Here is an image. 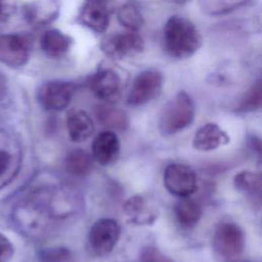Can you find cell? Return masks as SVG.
<instances>
[{
  "label": "cell",
  "instance_id": "cell-10",
  "mask_svg": "<svg viewBox=\"0 0 262 262\" xmlns=\"http://www.w3.org/2000/svg\"><path fill=\"white\" fill-rule=\"evenodd\" d=\"M164 185L170 193L186 198L196 189V175L186 165L170 164L164 172Z\"/></svg>",
  "mask_w": 262,
  "mask_h": 262
},
{
  "label": "cell",
  "instance_id": "cell-28",
  "mask_svg": "<svg viewBox=\"0 0 262 262\" xmlns=\"http://www.w3.org/2000/svg\"><path fill=\"white\" fill-rule=\"evenodd\" d=\"M13 256V246L11 242L0 233V262H9Z\"/></svg>",
  "mask_w": 262,
  "mask_h": 262
},
{
  "label": "cell",
  "instance_id": "cell-21",
  "mask_svg": "<svg viewBox=\"0 0 262 262\" xmlns=\"http://www.w3.org/2000/svg\"><path fill=\"white\" fill-rule=\"evenodd\" d=\"M175 214L179 224L183 227H192L202 216V208L198 202L186 196L176 204Z\"/></svg>",
  "mask_w": 262,
  "mask_h": 262
},
{
  "label": "cell",
  "instance_id": "cell-4",
  "mask_svg": "<svg viewBox=\"0 0 262 262\" xmlns=\"http://www.w3.org/2000/svg\"><path fill=\"white\" fill-rule=\"evenodd\" d=\"M32 38L20 33L0 34V61L10 68H21L29 58Z\"/></svg>",
  "mask_w": 262,
  "mask_h": 262
},
{
  "label": "cell",
  "instance_id": "cell-9",
  "mask_svg": "<svg viewBox=\"0 0 262 262\" xmlns=\"http://www.w3.org/2000/svg\"><path fill=\"white\" fill-rule=\"evenodd\" d=\"M76 86L68 81H48L38 90L40 104L48 111H61L66 108L75 93Z\"/></svg>",
  "mask_w": 262,
  "mask_h": 262
},
{
  "label": "cell",
  "instance_id": "cell-27",
  "mask_svg": "<svg viewBox=\"0 0 262 262\" xmlns=\"http://www.w3.org/2000/svg\"><path fill=\"white\" fill-rule=\"evenodd\" d=\"M141 262H173L166 257L160 250L154 247H147L142 250L140 254Z\"/></svg>",
  "mask_w": 262,
  "mask_h": 262
},
{
  "label": "cell",
  "instance_id": "cell-17",
  "mask_svg": "<svg viewBox=\"0 0 262 262\" xmlns=\"http://www.w3.org/2000/svg\"><path fill=\"white\" fill-rule=\"evenodd\" d=\"M57 10L58 6L54 0L35 1L24 7V14L33 26H45L56 17Z\"/></svg>",
  "mask_w": 262,
  "mask_h": 262
},
{
  "label": "cell",
  "instance_id": "cell-31",
  "mask_svg": "<svg viewBox=\"0 0 262 262\" xmlns=\"http://www.w3.org/2000/svg\"><path fill=\"white\" fill-rule=\"evenodd\" d=\"M165 1H167V2H169V3H173V4H183V3H185L187 0H165Z\"/></svg>",
  "mask_w": 262,
  "mask_h": 262
},
{
  "label": "cell",
  "instance_id": "cell-22",
  "mask_svg": "<svg viewBox=\"0 0 262 262\" xmlns=\"http://www.w3.org/2000/svg\"><path fill=\"white\" fill-rule=\"evenodd\" d=\"M235 187L243 192H246L251 195H261V186L262 180L259 173L251 171H242L234 177Z\"/></svg>",
  "mask_w": 262,
  "mask_h": 262
},
{
  "label": "cell",
  "instance_id": "cell-29",
  "mask_svg": "<svg viewBox=\"0 0 262 262\" xmlns=\"http://www.w3.org/2000/svg\"><path fill=\"white\" fill-rule=\"evenodd\" d=\"M16 11V0H0V21H7Z\"/></svg>",
  "mask_w": 262,
  "mask_h": 262
},
{
  "label": "cell",
  "instance_id": "cell-20",
  "mask_svg": "<svg viewBox=\"0 0 262 262\" xmlns=\"http://www.w3.org/2000/svg\"><path fill=\"white\" fill-rule=\"evenodd\" d=\"M93 165L90 154L84 149H74L70 151L64 159V167L69 174L77 177L87 175Z\"/></svg>",
  "mask_w": 262,
  "mask_h": 262
},
{
  "label": "cell",
  "instance_id": "cell-12",
  "mask_svg": "<svg viewBox=\"0 0 262 262\" xmlns=\"http://www.w3.org/2000/svg\"><path fill=\"white\" fill-rule=\"evenodd\" d=\"M80 21L95 33H102L108 26V10L105 0H85L79 15Z\"/></svg>",
  "mask_w": 262,
  "mask_h": 262
},
{
  "label": "cell",
  "instance_id": "cell-11",
  "mask_svg": "<svg viewBox=\"0 0 262 262\" xmlns=\"http://www.w3.org/2000/svg\"><path fill=\"white\" fill-rule=\"evenodd\" d=\"M91 92L99 99L106 102L116 101L121 92V79L111 69H100L88 80Z\"/></svg>",
  "mask_w": 262,
  "mask_h": 262
},
{
  "label": "cell",
  "instance_id": "cell-30",
  "mask_svg": "<svg viewBox=\"0 0 262 262\" xmlns=\"http://www.w3.org/2000/svg\"><path fill=\"white\" fill-rule=\"evenodd\" d=\"M7 91V82L5 77L0 73V100L3 99Z\"/></svg>",
  "mask_w": 262,
  "mask_h": 262
},
{
  "label": "cell",
  "instance_id": "cell-26",
  "mask_svg": "<svg viewBox=\"0 0 262 262\" xmlns=\"http://www.w3.org/2000/svg\"><path fill=\"white\" fill-rule=\"evenodd\" d=\"M70 257V252L67 249L55 248L45 250L41 255L42 262H63Z\"/></svg>",
  "mask_w": 262,
  "mask_h": 262
},
{
  "label": "cell",
  "instance_id": "cell-15",
  "mask_svg": "<svg viewBox=\"0 0 262 262\" xmlns=\"http://www.w3.org/2000/svg\"><path fill=\"white\" fill-rule=\"evenodd\" d=\"M229 142V137L217 124L208 123L202 126L194 134L192 146L198 150L209 151Z\"/></svg>",
  "mask_w": 262,
  "mask_h": 262
},
{
  "label": "cell",
  "instance_id": "cell-19",
  "mask_svg": "<svg viewBox=\"0 0 262 262\" xmlns=\"http://www.w3.org/2000/svg\"><path fill=\"white\" fill-rule=\"evenodd\" d=\"M95 117L100 125L103 127L115 129V130H125L128 125V120L126 114L108 103L99 104L95 107Z\"/></svg>",
  "mask_w": 262,
  "mask_h": 262
},
{
  "label": "cell",
  "instance_id": "cell-23",
  "mask_svg": "<svg viewBox=\"0 0 262 262\" xmlns=\"http://www.w3.org/2000/svg\"><path fill=\"white\" fill-rule=\"evenodd\" d=\"M117 15L120 24L130 31L138 30L143 24V18L140 10L131 3H127L121 6L118 10Z\"/></svg>",
  "mask_w": 262,
  "mask_h": 262
},
{
  "label": "cell",
  "instance_id": "cell-3",
  "mask_svg": "<svg viewBox=\"0 0 262 262\" xmlns=\"http://www.w3.org/2000/svg\"><path fill=\"white\" fill-rule=\"evenodd\" d=\"M21 165V148L17 139L0 127V189L8 185L18 174Z\"/></svg>",
  "mask_w": 262,
  "mask_h": 262
},
{
  "label": "cell",
  "instance_id": "cell-7",
  "mask_svg": "<svg viewBox=\"0 0 262 262\" xmlns=\"http://www.w3.org/2000/svg\"><path fill=\"white\" fill-rule=\"evenodd\" d=\"M162 84L163 76L159 71L146 70L139 73L131 85L127 103L137 106L150 101L160 93Z\"/></svg>",
  "mask_w": 262,
  "mask_h": 262
},
{
  "label": "cell",
  "instance_id": "cell-6",
  "mask_svg": "<svg viewBox=\"0 0 262 262\" xmlns=\"http://www.w3.org/2000/svg\"><path fill=\"white\" fill-rule=\"evenodd\" d=\"M120 232V225L114 219L101 218L95 221L88 233L90 250L97 256L107 255L116 247Z\"/></svg>",
  "mask_w": 262,
  "mask_h": 262
},
{
  "label": "cell",
  "instance_id": "cell-5",
  "mask_svg": "<svg viewBox=\"0 0 262 262\" xmlns=\"http://www.w3.org/2000/svg\"><path fill=\"white\" fill-rule=\"evenodd\" d=\"M245 247L244 232L232 222H223L215 230L213 236L214 250L224 259L235 260Z\"/></svg>",
  "mask_w": 262,
  "mask_h": 262
},
{
  "label": "cell",
  "instance_id": "cell-1",
  "mask_svg": "<svg viewBox=\"0 0 262 262\" xmlns=\"http://www.w3.org/2000/svg\"><path fill=\"white\" fill-rule=\"evenodd\" d=\"M163 41L166 52L173 58L193 55L201 46V35L192 21L181 15H172L165 24Z\"/></svg>",
  "mask_w": 262,
  "mask_h": 262
},
{
  "label": "cell",
  "instance_id": "cell-18",
  "mask_svg": "<svg viewBox=\"0 0 262 262\" xmlns=\"http://www.w3.org/2000/svg\"><path fill=\"white\" fill-rule=\"evenodd\" d=\"M41 48L51 58H60L67 54L72 45V39L56 29L44 32L41 37Z\"/></svg>",
  "mask_w": 262,
  "mask_h": 262
},
{
  "label": "cell",
  "instance_id": "cell-8",
  "mask_svg": "<svg viewBox=\"0 0 262 262\" xmlns=\"http://www.w3.org/2000/svg\"><path fill=\"white\" fill-rule=\"evenodd\" d=\"M101 50L113 59H122L141 52L144 48L143 39L135 31L114 34L101 42Z\"/></svg>",
  "mask_w": 262,
  "mask_h": 262
},
{
  "label": "cell",
  "instance_id": "cell-14",
  "mask_svg": "<svg viewBox=\"0 0 262 262\" xmlns=\"http://www.w3.org/2000/svg\"><path fill=\"white\" fill-rule=\"evenodd\" d=\"M124 211L130 222L139 225L151 224L158 216L157 208L145 196L139 194L127 200L124 205Z\"/></svg>",
  "mask_w": 262,
  "mask_h": 262
},
{
  "label": "cell",
  "instance_id": "cell-2",
  "mask_svg": "<svg viewBox=\"0 0 262 262\" xmlns=\"http://www.w3.org/2000/svg\"><path fill=\"white\" fill-rule=\"evenodd\" d=\"M194 117V104L190 96L178 92L164 106L160 117V131L163 135H172L188 127Z\"/></svg>",
  "mask_w": 262,
  "mask_h": 262
},
{
  "label": "cell",
  "instance_id": "cell-24",
  "mask_svg": "<svg viewBox=\"0 0 262 262\" xmlns=\"http://www.w3.org/2000/svg\"><path fill=\"white\" fill-rule=\"evenodd\" d=\"M249 0H199L202 10L211 15H218L229 12Z\"/></svg>",
  "mask_w": 262,
  "mask_h": 262
},
{
  "label": "cell",
  "instance_id": "cell-16",
  "mask_svg": "<svg viewBox=\"0 0 262 262\" xmlns=\"http://www.w3.org/2000/svg\"><path fill=\"white\" fill-rule=\"evenodd\" d=\"M67 127L72 141L87 140L94 132V124L90 116L83 110L74 108L68 113Z\"/></svg>",
  "mask_w": 262,
  "mask_h": 262
},
{
  "label": "cell",
  "instance_id": "cell-25",
  "mask_svg": "<svg viewBox=\"0 0 262 262\" xmlns=\"http://www.w3.org/2000/svg\"><path fill=\"white\" fill-rule=\"evenodd\" d=\"M262 101V87L261 81H258L248 92L246 97L243 99L238 110L242 112H253L261 106Z\"/></svg>",
  "mask_w": 262,
  "mask_h": 262
},
{
  "label": "cell",
  "instance_id": "cell-13",
  "mask_svg": "<svg viewBox=\"0 0 262 262\" xmlns=\"http://www.w3.org/2000/svg\"><path fill=\"white\" fill-rule=\"evenodd\" d=\"M92 157L100 165H110L114 163L120 152V141L117 135L110 131L98 133L92 141Z\"/></svg>",
  "mask_w": 262,
  "mask_h": 262
},
{
  "label": "cell",
  "instance_id": "cell-32",
  "mask_svg": "<svg viewBox=\"0 0 262 262\" xmlns=\"http://www.w3.org/2000/svg\"><path fill=\"white\" fill-rule=\"evenodd\" d=\"M231 262H250V261H235V260H232Z\"/></svg>",
  "mask_w": 262,
  "mask_h": 262
}]
</instances>
